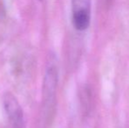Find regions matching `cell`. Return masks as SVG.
<instances>
[{
	"instance_id": "obj_1",
	"label": "cell",
	"mask_w": 129,
	"mask_h": 128,
	"mask_svg": "<svg viewBox=\"0 0 129 128\" xmlns=\"http://www.w3.org/2000/svg\"><path fill=\"white\" fill-rule=\"evenodd\" d=\"M72 22L78 31H84L90 26L91 0H71Z\"/></svg>"
},
{
	"instance_id": "obj_2",
	"label": "cell",
	"mask_w": 129,
	"mask_h": 128,
	"mask_svg": "<svg viewBox=\"0 0 129 128\" xmlns=\"http://www.w3.org/2000/svg\"><path fill=\"white\" fill-rule=\"evenodd\" d=\"M4 106L12 128H24V115L19 101L10 92L4 96Z\"/></svg>"
},
{
	"instance_id": "obj_3",
	"label": "cell",
	"mask_w": 129,
	"mask_h": 128,
	"mask_svg": "<svg viewBox=\"0 0 129 128\" xmlns=\"http://www.w3.org/2000/svg\"><path fill=\"white\" fill-rule=\"evenodd\" d=\"M57 85V71L54 68L48 69L44 81V96L46 100H52Z\"/></svg>"
}]
</instances>
